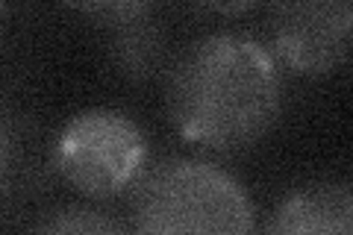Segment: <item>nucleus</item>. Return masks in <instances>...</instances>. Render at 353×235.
Masks as SVG:
<instances>
[{
    "label": "nucleus",
    "instance_id": "f257e3e1",
    "mask_svg": "<svg viewBox=\"0 0 353 235\" xmlns=\"http://www.w3.org/2000/svg\"><path fill=\"white\" fill-rule=\"evenodd\" d=\"M168 109L189 141L239 150L259 141L283 109L277 59L239 32L197 39L168 74Z\"/></svg>",
    "mask_w": 353,
    "mask_h": 235
},
{
    "label": "nucleus",
    "instance_id": "f03ea898",
    "mask_svg": "<svg viewBox=\"0 0 353 235\" xmlns=\"http://www.w3.org/2000/svg\"><path fill=\"white\" fill-rule=\"evenodd\" d=\"M132 227V235H253V203L224 167L171 156L136 183Z\"/></svg>",
    "mask_w": 353,
    "mask_h": 235
},
{
    "label": "nucleus",
    "instance_id": "7ed1b4c3",
    "mask_svg": "<svg viewBox=\"0 0 353 235\" xmlns=\"http://www.w3.org/2000/svg\"><path fill=\"white\" fill-rule=\"evenodd\" d=\"M62 176L88 197H115L136 188L148 171V136L118 109H85L57 141Z\"/></svg>",
    "mask_w": 353,
    "mask_h": 235
},
{
    "label": "nucleus",
    "instance_id": "20e7f679",
    "mask_svg": "<svg viewBox=\"0 0 353 235\" xmlns=\"http://www.w3.org/2000/svg\"><path fill=\"white\" fill-rule=\"evenodd\" d=\"M350 3H283L271 15V41L280 59L301 74H330L347 56Z\"/></svg>",
    "mask_w": 353,
    "mask_h": 235
},
{
    "label": "nucleus",
    "instance_id": "39448f33",
    "mask_svg": "<svg viewBox=\"0 0 353 235\" xmlns=\"http://www.w3.org/2000/svg\"><path fill=\"white\" fill-rule=\"evenodd\" d=\"M83 12L103 24L109 56L124 76L145 83L165 68V36L150 3H94Z\"/></svg>",
    "mask_w": 353,
    "mask_h": 235
},
{
    "label": "nucleus",
    "instance_id": "423d86ee",
    "mask_svg": "<svg viewBox=\"0 0 353 235\" xmlns=\"http://www.w3.org/2000/svg\"><path fill=\"white\" fill-rule=\"evenodd\" d=\"M265 235H353L347 183H312L283 197L265 223Z\"/></svg>",
    "mask_w": 353,
    "mask_h": 235
},
{
    "label": "nucleus",
    "instance_id": "0eeeda50",
    "mask_svg": "<svg viewBox=\"0 0 353 235\" xmlns=\"http://www.w3.org/2000/svg\"><path fill=\"white\" fill-rule=\"evenodd\" d=\"M36 235H132V232H127L124 223H118L106 212L74 206V209H62L57 215H50L36 229Z\"/></svg>",
    "mask_w": 353,
    "mask_h": 235
},
{
    "label": "nucleus",
    "instance_id": "6e6552de",
    "mask_svg": "<svg viewBox=\"0 0 353 235\" xmlns=\"http://www.w3.org/2000/svg\"><path fill=\"white\" fill-rule=\"evenodd\" d=\"M0 12H3V6H0Z\"/></svg>",
    "mask_w": 353,
    "mask_h": 235
}]
</instances>
